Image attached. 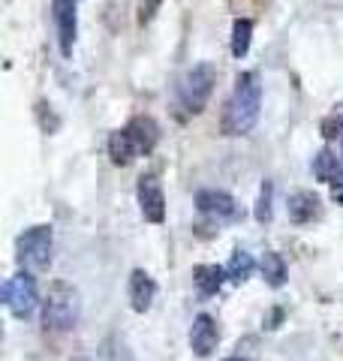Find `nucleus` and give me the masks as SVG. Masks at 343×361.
Listing matches in <instances>:
<instances>
[{
  "label": "nucleus",
  "instance_id": "obj_1",
  "mask_svg": "<svg viewBox=\"0 0 343 361\" xmlns=\"http://www.w3.org/2000/svg\"><path fill=\"white\" fill-rule=\"evenodd\" d=\"M259 109H262V85L256 73H241L235 78L232 97L226 99L223 118H220V130L226 135H244L256 127L259 121Z\"/></svg>",
  "mask_w": 343,
  "mask_h": 361
},
{
  "label": "nucleus",
  "instance_id": "obj_2",
  "mask_svg": "<svg viewBox=\"0 0 343 361\" xmlns=\"http://www.w3.org/2000/svg\"><path fill=\"white\" fill-rule=\"evenodd\" d=\"M78 310H82L78 289L73 283H66V280H54L42 301V329L52 334H64L76 329Z\"/></svg>",
  "mask_w": 343,
  "mask_h": 361
},
{
  "label": "nucleus",
  "instance_id": "obj_3",
  "mask_svg": "<svg viewBox=\"0 0 343 361\" xmlns=\"http://www.w3.org/2000/svg\"><path fill=\"white\" fill-rule=\"evenodd\" d=\"M214 85H217V70L211 63H196L181 75L178 82V90H175V103L181 109L184 118H193V115H202L208 99L214 94Z\"/></svg>",
  "mask_w": 343,
  "mask_h": 361
},
{
  "label": "nucleus",
  "instance_id": "obj_4",
  "mask_svg": "<svg viewBox=\"0 0 343 361\" xmlns=\"http://www.w3.org/2000/svg\"><path fill=\"white\" fill-rule=\"evenodd\" d=\"M52 247H54V235L52 226H30L16 238V259L21 271H40L52 262Z\"/></svg>",
  "mask_w": 343,
  "mask_h": 361
},
{
  "label": "nucleus",
  "instance_id": "obj_5",
  "mask_svg": "<svg viewBox=\"0 0 343 361\" xmlns=\"http://www.w3.org/2000/svg\"><path fill=\"white\" fill-rule=\"evenodd\" d=\"M4 304L16 319H28L40 304V292H37V280L30 271H18L4 283Z\"/></svg>",
  "mask_w": 343,
  "mask_h": 361
},
{
  "label": "nucleus",
  "instance_id": "obj_6",
  "mask_svg": "<svg viewBox=\"0 0 343 361\" xmlns=\"http://www.w3.org/2000/svg\"><path fill=\"white\" fill-rule=\"evenodd\" d=\"M196 208H199L202 217L214 220L217 226L241 220V205H238L226 190H199L196 193Z\"/></svg>",
  "mask_w": 343,
  "mask_h": 361
},
{
  "label": "nucleus",
  "instance_id": "obj_7",
  "mask_svg": "<svg viewBox=\"0 0 343 361\" xmlns=\"http://www.w3.org/2000/svg\"><path fill=\"white\" fill-rule=\"evenodd\" d=\"M52 18H54V27H57V42H61L64 58H70L73 45H76V33H78L76 4L73 0H52Z\"/></svg>",
  "mask_w": 343,
  "mask_h": 361
},
{
  "label": "nucleus",
  "instance_id": "obj_8",
  "mask_svg": "<svg viewBox=\"0 0 343 361\" xmlns=\"http://www.w3.org/2000/svg\"><path fill=\"white\" fill-rule=\"evenodd\" d=\"M136 196H139L142 217L148 223H163L166 220V196H163V187H160V180L154 175H142L139 178Z\"/></svg>",
  "mask_w": 343,
  "mask_h": 361
},
{
  "label": "nucleus",
  "instance_id": "obj_9",
  "mask_svg": "<svg viewBox=\"0 0 343 361\" xmlns=\"http://www.w3.org/2000/svg\"><path fill=\"white\" fill-rule=\"evenodd\" d=\"M217 343H220V329H217V322L208 313H199L190 325V349L199 358H208L217 349Z\"/></svg>",
  "mask_w": 343,
  "mask_h": 361
},
{
  "label": "nucleus",
  "instance_id": "obj_10",
  "mask_svg": "<svg viewBox=\"0 0 343 361\" xmlns=\"http://www.w3.org/2000/svg\"><path fill=\"white\" fill-rule=\"evenodd\" d=\"M127 292H130V307L136 313H148L151 310V304H154V298H157V283H154V277L148 274V271L136 268L130 274Z\"/></svg>",
  "mask_w": 343,
  "mask_h": 361
},
{
  "label": "nucleus",
  "instance_id": "obj_11",
  "mask_svg": "<svg viewBox=\"0 0 343 361\" xmlns=\"http://www.w3.org/2000/svg\"><path fill=\"white\" fill-rule=\"evenodd\" d=\"M124 130L130 133V139H133V145H136V151L139 154H151L157 148V142H160V127L154 123V118H148V115L133 118Z\"/></svg>",
  "mask_w": 343,
  "mask_h": 361
},
{
  "label": "nucleus",
  "instance_id": "obj_12",
  "mask_svg": "<svg viewBox=\"0 0 343 361\" xmlns=\"http://www.w3.org/2000/svg\"><path fill=\"white\" fill-rule=\"evenodd\" d=\"M286 211H289V220L292 223H311L319 217V211H323V205H319V196L316 193H307V190H299V193H292L289 202H286Z\"/></svg>",
  "mask_w": 343,
  "mask_h": 361
},
{
  "label": "nucleus",
  "instance_id": "obj_13",
  "mask_svg": "<svg viewBox=\"0 0 343 361\" xmlns=\"http://www.w3.org/2000/svg\"><path fill=\"white\" fill-rule=\"evenodd\" d=\"M313 175L319 180H325V184H343V157L323 148L316 157H313Z\"/></svg>",
  "mask_w": 343,
  "mask_h": 361
},
{
  "label": "nucleus",
  "instance_id": "obj_14",
  "mask_svg": "<svg viewBox=\"0 0 343 361\" xmlns=\"http://www.w3.org/2000/svg\"><path fill=\"white\" fill-rule=\"evenodd\" d=\"M226 277H229L226 268H220V265H196L193 268V283H196V289L202 295H217V292L223 289Z\"/></svg>",
  "mask_w": 343,
  "mask_h": 361
},
{
  "label": "nucleus",
  "instance_id": "obj_15",
  "mask_svg": "<svg viewBox=\"0 0 343 361\" xmlns=\"http://www.w3.org/2000/svg\"><path fill=\"white\" fill-rule=\"evenodd\" d=\"M109 157H112L114 166H130L136 157H139V151H136V145H133L127 130H114L109 135Z\"/></svg>",
  "mask_w": 343,
  "mask_h": 361
},
{
  "label": "nucleus",
  "instance_id": "obj_16",
  "mask_svg": "<svg viewBox=\"0 0 343 361\" xmlns=\"http://www.w3.org/2000/svg\"><path fill=\"white\" fill-rule=\"evenodd\" d=\"M259 268H262V277H265V283L271 286V289H280L283 283H286V262H283V256L280 253H265L262 256V262H259Z\"/></svg>",
  "mask_w": 343,
  "mask_h": 361
},
{
  "label": "nucleus",
  "instance_id": "obj_17",
  "mask_svg": "<svg viewBox=\"0 0 343 361\" xmlns=\"http://www.w3.org/2000/svg\"><path fill=\"white\" fill-rule=\"evenodd\" d=\"M253 256H250L247 250H235L232 259H229V265H226V274L232 283H244V280H250V274H253Z\"/></svg>",
  "mask_w": 343,
  "mask_h": 361
},
{
  "label": "nucleus",
  "instance_id": "obj_18",
  "mask_svg": "<svg viewBox=\"0 0 343 361\" xmlns=\"http://www.w3.org/2000/svg\"><path fill=\"white\" fill-rule=\"evenodd\" d=\"M250 39H253V21L235 18V25H232V54L235 58H244L250 51Z\"/></svg>",
  "mask_w": 343,
  "mask_h": 361
},
{
  "label": "nucleus",
  "instance_id": "obj_19",
  "mask_svg": "<svg viewBox=\"0 0 343 361\" xmlns=\"http://www.w3.org/2000/svg\"><path fill=\"white\" fill-rule=\"evenodd\" d=\"M271 199H274V184L271 180H262L259 187V199H256V208H253V217L256 223H271Z\"/></svg>",
  "mask_w": 343,
  "mask_h": 361
},
{
  "label": "nucleus",
  "instance_id": "obj_20",
  "mask_svg": "<svg viewBox=\"0 0 343 361\" xmlns=\"http://www.w3.org/2000/svg\"><path fill=\"white\" fill-rule=\"evenodd\" d=\"M163 6V0H139V25H148V21H154L157 9Z\"/></svg>",
  "mask_w": 343,
  "mask_h": 361
},
{
  "label": "nucleus",
  "instance_id": "obj_21",
  "mask_svg": "<svg viewBox=\"0 0 343 361\" xmlns=\"http://www.w3.org/2000/svg\"><path fill=\"white\" fill-rule=\"evenodd\" d=\"M331 199H335L337 205H343V184H335V187H331Z\"/></svg>",
  "mask_w": 343,
  "mask_h": 361
},
{
  "label": "nucleus",
  "instance_id": "obj_22",
  "mask_svg": "<svg viewBox=\"0 0 343 361\" xmlns=\"http://www.w3.org/2000/svg\"><path fill=\"white\" fill-rule=\"evenodd\" d=\"M280 316H283V310L277 307V310H274V313L268 316V322H265V325H268V329H277V322H280Z\"/></svg>",
  "mask_w": 343,
  "mask_h": 361
},
{
  "label": "nucleus",
  "instance_id": "obj_23",
  "mask_svg": "<svg viewBox=\"0 0 343 361\" xmlns=\"http://www.w3.org/2000/svg\"><path fill=\"white\" fill-rule=\"evenodd\" d=\"M226 361H247V358H241V355H232V358H226Z\"/></svg>",
  "mask_w": 343,
  "mask_h": 361
},
{
  "label": "nucleus",
  "instance_id": "obj_24",
  "mask_svg": "<svg viewBox=\"0 0 343 361\" xmlns=\"http://www.w3.org/2000/svg\"><path fill=\"white\" fill-rule=\"evenodd\" d=\"M70 361H88V358H70Z\"/></svg>",
  "mask_w": 343,
  "mask_h": 361
}]
</instances>
